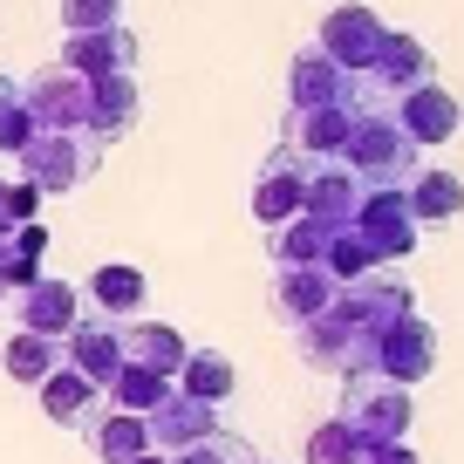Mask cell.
Returning a JSON list of instances; mask_svg holds the SVG:
<instances>
[{
    "mask_svg": "<svg viewBox=\"0 0 464 464\" xmlns=\"http://www.w3.org/2000/svg\"><path fill=\"white\" fill-rule=\"evenodd\" d=\"M437 62H430V48L417 42V34H382V48L369 55V69L362 75H348V102L355 110H396V96H410V89H423V82H437Z\"/></svg>",
    "mask_w": 464,
    "mask_h": 464,
    "instance_id": "obj_1",
    "label": "cell"
},
{
    "mask_svg": "<svg viewBox=\"0 0 464 464\" xmlns=\"http://www.w3.org/2000/svg\"><path fill=\"white\" fill-rule=\"evenodd\" d=\"M342 164L362 178L369 191H376V185H410V171H417V144L403 137V123H396L390 110H362V116H355V130H348Z\"/></svg>",
    "mask_w": 464,
    "mask_h": 464,
    "instance_id": "obj_2",
    "label": "cell"
},
{
    "mask_svg": "<svg viewBox=\"0 0 464 464\" xmlns=\"http://www.w3.org/2000/svg\"><path fill=\"white\" fill-rule=\"evenodd\" d=\"M342 423L362 437V444H403L410 423H417V410H410V390H403V382L362 369V376L342 382Z\"/></svg>",
    "mask_w": 464,
    "mask_h": 464,
    "instance_id": "obj_3",
    "label": "cell"
},
{
    "mask_svg": "<svg viewBox=\"0 0 464 464\" xmlns=\"http://www.w3.org/2000/svg\"><path fill=\"white\" fill-rule=\"evenodd\" d=\"M14 164H21V178L48 198V191H75L82 185V178L102 164V144L82 137V130H34L28 144L14 150Z\"/></svg>",
    "mask_w": 464,
    "mask_h": 464,
    "instance_id": "obj_4",
    "label": "cell"
},
{
    "mask_svg": "<svg viewBox=\"0 0 464 464\" xmlns=\"http://www.w3.org/2000/svg\"><path fill=\"white\" fill-rule=\"evenodd\" d=\"M294 348H301L307 369H334V376H362V369L376 362V334L355 328V321H342L334 307L307 314L301 328H294Z\"/></svg>",
    "mask_w": 464,
    "mask_h": 464,
    "instance_id": "obj_5",
    "label": "cell"
},
{
    "mask_svg": "<svg viewBox=\"0 0 464 464\" xmlns=\"http://www.w3.org/2000/svg\"><path fill=\"white\" fill-rule=\"evenodd\" d=\"M328 307H334L342 321H355V328H369V334H382L390 321L417 314V301H410L403 274H390V266H376V274H362V280H342Z\"/></svg>",
    "mask_w": 464,
    "mask_h": 464,
    "instance_id": "obj_6",
    "label": "cell"
},
{
    "mask_svg": "<svg viewBox=\"0 0 464 464\" xmlns=\"http://www.w3.org/2000/svg\"><path fill=\"white\" fill-rule=\"evenodd\" d=\"M355 232L369 239L376 266L410 260V253H417V218H410V205H403V185H376V191H362V205H355Z\"/></svg>",
    "mask_w": 464,
    "mask_h": 464,
    "instance_id": "obj_7",
    "label": "cell"
},
{
    "mask_svg": "<svg viewBox=\"0 0 464 464\" xmlns=\"http://www.w3.org/2000/svg\"><path fill=\"white\" fill-rule=\"evenodd\" d=\"M376 376H390V382H430V369H437V328L423 314H403V321H390V328L376 334Z\"/></svg>",
    "mask_w": 464,
    "mask_h": 464,
    "instance_id": "obj_8",
    "label": "cell"
},
{
    "mask_svg": "<svg viewBox=\"0 0 464 464\" xmlns=\"http://www.w3.org/2000/svg\"><path fill=\"white\" fill-rule=\"evenodd\" d=\"M382 34H390V28H382V14H376V7H355V0H348V7L321 14L314 48H321V55H328L342 75H362V69H369V55L382 48Z\"/></svg>",
    "mask_w": 464,
    "mask_h": 464,
    "instance_id": "obj_9",
    "label": "cell"
},
{
    "mask_svg": "<svg viewBox=\"0 0 464 464\" xmlns=\"http://www.w3.org/2000/svg\"><path fill=\"white\" fill-rule=\"evenodd\" d=\"M355 102H314V110H287V150L301 164H342L348 130H355Z\"/></svg>",
    "mask_w": 464,
    "mask_h": 464,
    "instance_id": "obj_10",
    "label": "cell"
},
{
    "mask_svg": "<svg viewBox=\"0 0 464 464\" xmlns=\"http://www.w3.org/2000/svg\"><path fill=\"white\" fill-rule=\"evenodd\" d=\"M62 69L82 75V82H102V75H130L137 69V34L123 21L110 28H89V34H69L62 42Z\"/></svg>",
    "mask_w": 464,
    "mask_h": 464,
    "instance_id": "obj_11",
    "label": "cell"
},
{
    "mask_svg": "<svg viewBox=\"0 0 464 464\" xmlns=\"http://www.w3.org/2000/svg\"><path fill=\"white\" fill-rule=\"evenodd\" d=\"M21 96H28L34 130H82L89 82H82V75H69L62 62H55V69H42V75H28V82H21Z\"/></svg>",
    "mask_w": 464,
    "mask_h": 464,
    "instance_id": "obj_12",
    "label": "cell"
},
{
    "mask_svg": "<svg viewBox=\"0 0 464 464\" xmlns=\"http://www.w3.org/2000/svg\"><path fill=\"white\" fill-rule=\"evenodd\" d=\"M144 430H150V450L178 458V450H191L198 437H212V430H218V410H212V403H198V396H185V390H164V396H158V410L144 417Z\"/></svg>",
    "mask_w": 464,
    "mask_h": 464,
    "instance_id": "obj_13",
    "label": "cell"
},
{
    "mask_svg": "<svg viewBox=\"0 0 464 464\" xmlns=\"http://www.w3.org/2000/svg\"><path fill=\"white\" fill-rule=\"evenodd\" d=\"M301 191H307V164L280 144L274 158L260 164V178H253V218H260L266 232L287 226V218H301Z\"/></svg>",
    "mask_w": 464,
    "mask_h": 464,
    "instance_id": "obj_14",
    "label": "cell"
},
{
    "mask_svg": "<svg viewBox=\"0 0 464 464\" xmlns=\"http://www.w3.org/2000/svg\"><path fill=\"white\" fill-rule=\"evenodd\" d=\"M137 110H144V96H137V75H102V82H89L82 137H96L102 150L123 144V137L137 130Z\"/></svg>",
    "mask_w": 464,
    "mask_h": 464,
    "instance_id": "obj_15",
    "label": "cell"
},
{
    "mask_svg": "<svg viewBox=\"0 0 464 464\" xmlns=\"http://www.w3.org/2000/svg\"><path fill=\"white\" fill-rule=\"evenodd\" d=\"M396 123H403V137L417 150H430V144H444V137H458V123H464V110H458V96H450L444 82H423V89H410V96H396Z\"/></svg>",
    "mask_w": 464,
    "mask_h": 464,
    "instance_id": "obj_16",
    "label": "cell"
},
{
    "mask_svg": "<svg viewBox=\"0 0 464 464\" xmlns=\"http://www.w3.org/2000/svg\"><path fill=\"white\" fill-rule=\"evenodd\" d=\"M362 178L348 164H307V191H301V212L321 218V226H355V205H362Z\"/></svg>",
    "mask_w": 464,
    "mask_h": 464,
    "instance_id": "obj_17",
    "label": "cell"
},
{
    "mask_svg": "<svg viewBox=\"0 0 464 464\" xmlns=\"http://www.w3.org/2000/svg\"><path fill=\"white\" fill-rule=\"evenodd\" d=\"M62 362L75 376H89L96 390H110V376L123 369V342H116V321H75L62 334Z\"/></svg>",
    "mask_w": 464,
    "mask_h": 464,
    "instance_id": "obj_18",
    "label": "cell"
},
{
    "mask_svg": "<svg viewBox=\"0 0 464 464\" xmlns=\"http://www.w3.org/2000/svg\"><path fill=\"white\" fill-rule=\"evenodd\" d=\"M14 307H21V328H28V334H55V342H62V334L82 321V314H75V307H82V287H69V280L42 274L34 287L14 294Z\"/></svg>",
    "mask_w": 464,
    "mask_h": 464,
    "instance_id": "obj_19",
    "label": "cell"
},
{
    "mask_svg": "<svg viewBox=\"0 0 464 464\" xmlns=\"http://www.w3.org/2000/svg\"><path fill=\"white\" fill-rule=\"evenodd\" d=\"M82 294L96 301V314L137 321V314H144V301H150V280H144V266H130V260H102L96 274H89Z\"/></svg>",
    "mask_w": 464,
    "mask_h": 464,
    "instance_id": "obj_20",
    "label": "cell"
},
{
    "mask_svg": "<svg viewBox=\"0 0 464 464\" xmlns=\"http://www.w3.org/2000/svg\"><path fill=\"white\" fill-rule=\"evenodd\" d=\"M116 342H123V362L158 369L164 382H171L178 362H185V334L164 328V321H116Z\"/></svg>",
    "mask_w": 464,
    "mask_h": 464,
    "instance_id": "obj_21",
    "label": "cell"
},
{
    "mask_svg": "<svg viewBox=\"0 0 464 464\" xmlns=\"http://www.w3.org/2000/svg\"><path fill=\"white\" fill-rule=\"evenodd\" d=\"M34 396H42V417H48V423H75V430H82V423L102 410V390H96L89 376H75L69 362H62L55 376L34 382Z\"/></svg>",
    "mask_w": 464,
    "mask_h": 464,
    "instance_id": "obj_22",
    "label": "cell"
},
{
    "mask_svg": "<svg viewBox=\"0 0 464 464\" xmlns=\"http://www.w3.org/2000/svg\"><path fill=\"white\" fill-rule=\"evenodd\" d=\"M403 205H410V218L417 226H450V218L464 212V178L458 171H410V185H403Z\"/></svg>",
    "mask_w": 464,
    "mask_h": 464,
    "instance_id": "obj_23",
    "label": "cell"
},
{
    "mask_svg": "<svg viewBox=\"0 0 464 464\" xmlns=\"http://www.w3.org/2000/svg\"><path fill=\"white\" fill-rule=\"evenodd\" d=\"M82 437H89V450H96L102 464H130V458L150 450L144 417H130V410H96V417L82 423Z\"/></svg>",
    "mask_w": 464,
    "mask_h": 464,
    "instance_id": "obj_24",
    "label": "cell"
},
{
    "mask_svg": "<svg viewBox=\"0 0 464 464\" xmlns=\"http://www.w3.org/2000/svg\"><path fill=\"white\" fill-rule=\"evenodd\" d=\"M287 96H294V110H314V102H348V75L334 69L314 42H307L301 55H294V69H287Z\"/></svg>",
    "mask_w": 464,
    "mask_h": 464,
    "instance_id": "obj_25",
    "label": "cell"
},
{
    "mask_svg": "<svg viewBox=\"0 0 464 464\" xmlns=\"http://www.w3.org/2000/svg\"><path fill=\"white\" fill-rule=\"evenodd\" d=\"M274 301H280V314L301 328L307 314H321V307L334 301V280L321 274V266H274Z\"/></svg>",
    "mask_w": 464,
    "mask_h": 464,
    "instance_id": "obj_26",
    "label": "cell"
},
{
    "mask_svg": "<svg viewBox=\"0 0 464 464\" xmlns=\"http://www.w3.org/2000/svg\"><path fill=\"white\" fill-rule=\"evenodd\" d=\"M232 362L218 355V348H185V362H178V376H171V390H185V396H198V403H226L232 396Z\"/></svg>",
    "mask_w": 464,
    "mask_h": 464,
    "instance_id": "obj_27",
    "label": "cell"
},
{
    "mask_svg": "<svg viewBox=\"0 0 464 464\" xmlns=\"http://www.w3.org/2000/svg\"><path fill=\"white\" fill-rule=\"evenodd\" d=\"M0 369H7L14 382H28V390H34L42 376H55V369H62V342H55V334H28V328H14V334H7V355H0Z\"/></svg>",
    "mask_w": 464,
    "mask_h": 464,
    "instance_id": "obj_28",
    "label": "cell"
},
{
    "mask_svg": "<svg viewBox=\"0 0 464 464\" xmlns=\"http://www.w3.org/2000/svg\"><path fill=\"white\" fill-rule=\"evenodd\" d=\"M321 274L342 287V280H362V274H376V253H369V239L355 226H334L328 232V246H321Z\"/></svg>",
    "mask_w": 464,
    "mask_h": 464,
    "instance_id": "obj_29",
    "label": "cell"
},
{
    "mask_svg": "<svg viewBox=\"0 0 464 464\" xmlns=\"http://www.w3.org/2000/svg\"><path fill=\"white\" fill-rule=\"evenodd\" d=\"M328 232L321 218H287V226H274V266H321V246H328Z\"/></svg>",
    "mask_w": 464,
    "mask_h": 464,
    "instance_id": "obj_30",
    "label": "cell"
},
{
    "mask_svg": "<svg viewBox=\"0 0 464 464\" xmlns=\"http://www.w3.org/2000/svg\"><path fill=\"white\" fill-rule=\"evenodd\" d=\"M164 390H171V382H164L158 369H137V362H123V369L110 376V410H130V417H150Z\"/></svg>",
    "mask_w": 464,
    "mask_h": 464,
    "instance_id": "obj_31",
    "label": "cell"
},
{
    "mask_svg": "<svg viewBox=\"0 0 464 464\" xmlns=\"http://www.w3.org/2000/svg\"><path fill=\"white\" fill-rule=\"evenodd\" d=\"M307 464H369V444L334 417V423H321V430L307 437Z\"/></svg>",
    "mask_w": 464,
    "mask_h": 464,
    "instance_id": "obj_32",
    "label": "cell"
},
{
    "mask_svg": "<svg viewBox=\"0 0 464 464\" xmlns=\"http://www.w3.org/2000/svg\"><path fill=\"white\" fill-rule=\"evenodd\" d=\"M34 137V116H28V96H21V82L14 75H0V150L14 158L21 144Z\"/></svg>",
    "mask_w": 464,
    "mask_h": 464,
    "instance_id": "obj_33",
    "label": "cell"
},
{
    "mask_svg": "<svg viewBox=\"0 0 464 464\" xmlns=\"http://www.w3.org/2000/svg\"><path fill=\"white\" fill-rule=\"evenodd\" d=\"M171 464H260V458H253V444H246V437H232V430H212V437H198L191 450H178Z\"/></svg>",
    "mask_w": 464,
    "mask_h": 464,
    "instance_id": "obj_34",
    "label": "cell"
},
{
    "mask_svg": "<svg viewBox=\"0 0 464 464\" xmlns=\"http://www.w3.org/2000/svg\"><path fill=\"white\" fill-rule=\"evenodd\" d=\"M34 280H42V266L21 253L14 232H0V301H14V294H21V287H34Z\"/></svg>",
    "mask_w": 464,
    "mask_h": 464,
    "instance_id": "obj_35",
    "label": "cell"
},
{
    "mask_svg": "<svg viewBox=\"0 0 464 464\" xmlns=\"http://www.w3.org/2000/svg\"><path fill=\"white\" fill-rule=\"evenodd\" d=\"M34 212H42V191L28 178H0V232H21Z\"/></svg>",
    "mask_w": 464,
    "mask_h": 464,
    "instance_id": "obj_36",
    "label": "cell"
},
{
    "mask_svg": "<svg viewBox=\"0 0 464 464\" xmlns=\"http://www.w3.org/2000/svg\"><path fill=\"white\" fill-rule=\"evenodd\" d=\"M116 14H123V0H62V28H69V34L110 28Z\"/></svg>",
    "mask_w": 464,
    "mask_h": 464,
    "instance_id": "obj_37",
    "label": "cell"
},
{
    "mask_svg": "<svg viewBox=\"0 0 464 464\" xmlns=\"http://www.w3.org/2000/svg\"><path fill=\"white\" fill-rule=\"evenodd\" d=\"M14 239H21V253H28V260H34V266H42V260H48V226H42V218H28V226H21V232H14Z\"/></svg>",
    "mask_w": 464,
    "mask_h": 464,
    "instance_id": "obj_38",
    "label": "cell"
},
{
    "mask_svg": "<svg viewBox=\"0 0 464 464\" xmlns=\"http://www.w3.org/2000/svg\"><path fill=\"white\" fill-rule=\"evenodd\" d=\"M369 464H423L410 444H369Z\"/></svg>",
    "mask_w": 464,
    "mask_h": 464,
    "instance_id": "obj_39",
    "label": "cell"
},
{
    "mask_svg": "<svg viewBox=\"0 0 464 464\" xmlns=\"http://www.w3.org/2000/svg\"><path fill=\"white\" fill-rule=\"evenodd\" d=\"M130 464H171V458H164V450H144V458H130Z\"/></svg>",
    "mask_w": 464,
    "mask_h": 464,
    "instance_id": "obj_40",
    "label": "cell"
}]
</instances>
